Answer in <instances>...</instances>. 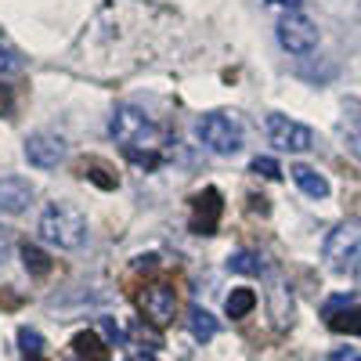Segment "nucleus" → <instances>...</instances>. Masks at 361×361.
<instances>
[{"mask_svg": "<svg viewBox=\"0 0 361 361\" xmlns=\"http://www.w3.org/2000/svg\"><path fill=\"white\" fill-rule=\"evenodd\" d=\"M22 264H25L29 275H37V279H44L47 271H51V257H47L40 246H33V243L22 246Z\"/></svg>", "mask_w": 361, "mask_h": 361, "instance_id": "nucleus-17", "label": "nucleus"}, {"mask_svg": "<svg viewBox=\"0 0 361 361\" xmlns=\"http://www.w3.org/2000/svg\"><path fill=\"white\" fill-rule=\"evenodd\" d=\"M275 37H279L282 51H289V54H311V51L318 47V25H314L307 15L289 11V15L279 18Z\"/></svg>", "mask_w": 361, "mask_h": 361, "instance_id": "nucleus-6", "label": "nucleus"}, {"mask_svg": "<svg viewBox=\"0 0 361 361\" xmlns=\"http://www.w3.org/2000/svg\"><path fill=\"white\" fill-rule=\"evenodd\" d=\"M109 134L123 145V152H156V156H163L166 130L159 123H152V116L141 112L137 105H116V112L109 119Z\"/></svg>", "mask_w": 361, "mask_h": 361, "instance_id": "nucleus-1", "label": "nucleus"}, {"mask_svg": "<svg viewBox=\"0 0 361 361\" xmlns=\"http://www.w3.org/2000/svg\"><path fill=\"white\" fill-rule=\"evenodd\" d=\"M221 214H224L221 192H217V188H202V192L192 199V231H195V235H214L217 224H221Z\"/></svg>", "mask_w": 361, "mask_h": 361, "instance_id": "nucleus-9", "label": "nucleus"}, {"mask_svg": "<svg viewBox=\"0 0 361 361\" xmlns=\"http://www.w3.org/2000/svg\"><path fill=\"white\" fill-rule=\"evenodd\" d=\"M25 361H47V357H25Z\"/></svg>", "mask_w": 361, "mask_h": 361, "instance_id": "nucleus-28", "label": "nucleus"}, {"mask_svg": "<svg viewBox=\"0 0 361 361\" xmlns=\"http://www.w3.org/2000/svg\"><path fill=\"white\" fill-rule=\"evenodd\" d=\"M195 137L202 141V148H209L214 156H235L243 148V123L231 112H206L195 123Z\"/></svg>", "mask_w": 361, "mask_h": 361, "instance_id": "nucleus-3", "label": "nucleus"}, {"mask_svg": "<svg viewBox=\"0 0 361 361\" xmlns=\"http://www.w3.org/2000/svg\"><path fill=\"white\" fill-rule=\"evenodd\" d=\"M33 202V185L18 173H8L0 177V214H22V209Z\"/></svg>", "mask_w": 361, "mask_h": 361, "instance_id": "nucleus-10", "label": "nucleus"}, {"mask_svg": "<svg viewBox=\"0 0 361 361\" xmlns=\"http://www.w3.org/2000/svg\"><path fill=\"white\" fill-rule=\"evenodd\" d=\"M37 231L47 246L58 250H80L87 243V217L73 202H51L44 206V214L37 221Z\"/></svg>", "mask_w": 361, "mask_h": 361, "instance_id": "nucleus-2", "label": "nucleus"}, {"mask_svg": "<svg viewBox=\"0 0 361 361\" xmlns=\"http://www.w3.org/2000/svg\"><path fill=\"white\" fill-rule=\"evenodd\" d=\"M137 304L152 325H170L177 314V289L170 282H148L145 293L137 296Z\"/></svg>", "mask_w": 361, "mask_h": 361, "instance_id": "nucleus-7", "label": "nucleus"}, {"mask_svg": "<svg viewBox=\"0 0 361 361\" xmlns=\"http://www.w3.org/2000/svg\"><path fill=\"white\" fill-rule=\"evenodd\" d=\"M25 159L40 166V170H54L58 163L66 159V137L51 134V130H37L25 137Z\"/></svg>", "mask_w": 361, "mask_h": 361, "instance_id": "nucleus-8", "label": "nucleus"}, {"mask_svg": "<svg viewBox=\"0 0 361 361\" xmlns=\"http://www.w3.org/2000/svg\"><path fill=\"white\" fill-rule=\"evenodd\" d=\"M264 130H267V141L279 148V152H307L314 148V130L300 119H289L282 112H271L264 119Z\"/></svg>", "mask_w": 361, "mask_h": 361, "instance_id": "nucleus-5", "label": "nucleus"}, {"mask_svg": "<svg viewBox=\"0 0 361 361\" xmlns=\"http://www.w3.org/2000/svg\"><path fill=\"white\" fill-rule=\"evenodd\" d=\"M257 307V293L253 289H231V296H228V304H224V311H228V318H246L250 311Z\"/></svg>", "mask_w": 361, "mask_h": 361, "instance_id": "nucleus-15", "label": "nucleus"}, {"mask_svg": "<svg viewBox=\"0 0 361 361\" xmlns=\"http://www.w3.org/2000/svg\"><path fill=\"white\" fill-rule=\"evenodd\" d=\"M250 202H253V209H260V214H267V199H264V195H260V199H257V195H253V199H250Z\"/></svg>", "mask_w": 361, "mask_h": 361, "instance_id": "nucleus-26", "label": "nucleus"}, {"mask_svg": "<svg viewBox=\"0 0 361 361\" xmlns=\"http://www.w3.org/2000/svg\"><path fill=\"white\" fill-rule=\"evenodd\" d=\"M289 177L296 180V188L304 192V195H311V199H329V180L314 170V166H304V163H296L293 170H289Z\"/></svg>", "mask_w": 361, "mask_h": 361, "instance_id": "nucleus-11", "label": "nucleus"}, {"mask_svg": "<svg viewBox=\"0 0 361 361\" xmlns=\"http://www.w3.org/2000/svg\"><path fill=\"white\" fill-rule=\"evenodd\" d=\"M329 329L347 336H361V307H347L340 314H329Z\"/></svg>", "mask_w": 361, "mask_h": 361, "instance_id": "nucleus-16", "label": "nucleus"}, {"mask_svg": "<svg viewBox=\"0 0 361 361\" xmlns=\"http://www.w3.org/2000/svg\"><path fill=\"white\" fill-rule=\"evenodd\" d=\"M25 62H22V54L8 44H0V76H11V73H22Z\"/></svg>", "mask_w": 361, "mask_h": 361, "instance_id": "nucleus-20", "label": "nucleus"}, {"mask_svg": "<svg viewBox=\"0 0 361 361\" xmlns=\"http://www.w3.org/2000/svg\"><path fill=\"white\" fill-rule=\"evenodd\" d=\"M250 170H253L257 177H267V180H279V177H282V166L271 159V156H257V159L250 163Z\"/></svg>", "mask_w": 361, "mask_h": 361, "instance_id": "nucleus-21", "label": "nucleus"}, {"mask_svg": "<svg viewBox=\"0 0 361 361\" xmlns=\"http://www.w3.org/2000/svg\"><path fill=\"white\" fill-rule=\"evenodd\" d=\"M18 347L25 350V357H40L44 336L37 333V329H29V325H18Z\"/></svg>", "mask_w": 361, "mask_h": 361, "instance_id": "nucleus-18", "label": "nucleus"}, {"mask_svg": "<svg viewBox=\"0 0 361 361\" xmlns=\"http://www.w3.org/2000/svg\"><path fill=\"white\" fill-rule=\"evenodd\" d=\"M185 322H188V333H192L199 343H209V340L217 336V318L209 314L206 307H199V304L188 307V318H185Z\"/></svg>", "mask_w": 361, "mask_h": 361, "instance_id": "nucleus-13", "label": "nucleus"}, {"mask_svg": "<svg viewBox=\"0 0 361 361\" xmlns=\"http://www.w3.org/2000/svg\"><path fill=\"white\" fill-rule=\"evenodd\" d=\"M98 325H102V333H105V340H109L112 347H127V329L119 325L116 318L102 314V318H98Z\"/></svg>", "mask_w": 361, "mask_h": 361, "instance_id": "nucleus-19", "label": "nucleus"}, {"mask_svg": "<svg viewBox=\"0 0 361 361\" xmlns=\"http://www.w3.org/2000/svg\"><path fill=\"white\" fill-rule=\"evenodd\" d=\"M271 4H279V8H300L304 0H271Z\"/></svg>", "mask_w": 361, "mask_h": 361, "instance_id": "nucleus-27", "label": "nucleus"}, {"mask_svg": "<svg viewBox=\"0 0 361 361\" xmlns=\"http://www.w3.org/2000/svg\"><path fill=\"white\" fill-rule=\"evenodd\" d=\"M15 112V87L0 83V116H11Z\"/></svg>", "mask_w": 361, "mask_h": 361, "instance_id": "nucleus-23", "label": "nucleus"}, {"mask_svg": "<svg viewBox=\"0 0 361 361\" xmlns=\"http://www.w3.org/2000/svg\"><path fill=\"white\" fill-rule=\"evenodd\" d=\"M73 354H76V361H109V347L98 333H76Z\"/></svg>", "mask_w": 361, "mask_h": 361, "instance_id": "nucleus-12", "label": "nucleus"}, {"mask_svg": "<svg viewBox=\"0 0 361 361\" xmlns=\"http://www.w3.org/2000/svg\"><path fill=\"white\" fill-rule=\"evenodd\" d=\"M329 361H361V354L354 347H347V350H333V354H329Z\"/></svg>", "mask_w": 361, "mask_h": 361, "instance_id": "nucleus-25", "label": "nucleus"}, {"mask_svg": "<svg viewBox=\"0 0 361 361\" xmlns=\"http://www.w3.org/2000/svg\"><path fill=\"white\" fill-rule=\"evenodd\" d=\"M322 257L329 260V267L350 271V267L361 260V224H357V221H343V224H336L333 231L325 235Z\"/></svg>", "mask_w": 361, "mask_h": 361, "instance_id": "nucleus-4", "label": "nucleus"}, {"mask_svg": "<svg viewBox=\"0 0 361 361\" xmlns=\"http://www.w3.org/2000/svg\"><path fill=\"white\" fill-rule=\"evenodd\" d=\"M228 271H235V275H264V257L253 250H238L228 257Z\"/></svg>", "mask_w": 361, "mask_h": 361, "instance_id": "nucleus-14", "label": "nucleus"}, {"mask_svg": "<svg viewBox=\"0 0 361 361\" xmlns=\"http://www.w3.org/2000/svg\"><path fill=\"white\" fill-rule=\"evenodd\" d=\"M127 361H156V354L145 347H127Z\"/></svg>", "mask_w": 361, "mask_h": 361, "instance_id": "nucleus-24", "label": "nucleus"}, {"mask_svg": "<svg viewBox=\"0 0 361 361\" xmlns=\"http://www.w3.org/2000/svg\"><path fill=\"white\" fill-rule=\"evenodd\" d=\"M11 250H15V231L8 224H0V264L11 257Z\"/></svg>", "mask_w": 361, "mask_h": 361, "instance_id": "nucleus-22", "label": "nucleus"}]
</instances>
